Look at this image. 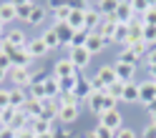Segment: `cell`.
Instances as JSON below:
<instances>
[{"mask_svg":"<svg viewBox=\"0 0 156 138\" xmlns=\"http://www.w3.org/2000/svg\"><path fill=\"white\" fill-rule=\"evenodd\" d=\"M83 20H86V10L83 8H78V5H73V10H71V15H68V28L71 30H83Z\"/></svg>","mask_w":156,"mask_h":138,"instance_id":"2e32d148","label":"cell"},{"mask_svg":"<svg viewBox=\"0 0 156 138\" xmlns=\"http://www.w3.org/2000/svg\"><path fill=\"white\" fill-rule=\"evenodd\" d=\"M116 25H119L116 15H113V18H103V23L98 25V30H96V33H98V35L103 38V40L111 45V43H113V35H116Z\"/></svg>","mask_w":156,"mask_h":138,"instance_id":"8992f818","label":"cell"},{"mask_svg":"<svg viewBox=\"0 0 156 138\" xmlns=\"http://www.w3.org/2000/svg\"><path fill=\"white\" fill-rule=\"evenodd\" d=\"M28 123H30V121L25 118V113H23V111H15L13 121H10V128H13V131L18 133V131H23V128H28Z\"/></svg>","mask_w":156,"mask_h":138,"instance_id":"d6a6232c","label":"cell"},{"mask_svg":"<svg viewBox=\"0 0 156 138\" xmlns=\"http://www.w3.org/2000/svg\"><path fill=\"white\" fill-rule=\"evenodd\" d=\"M119 60H121V63H126V65H133V68H136V65H139V60H141V58L136 55V53L131 50V48H123V53L119 55Z\"/></svg>","mask_w":156,"mask_h":138,"instance_id":"836d02e7","label":"cell"},{"mask_svg":"<svg viewBox=\"0 0 156 138\" xmlns=\"http://www.w3.org/2000/svg\"><path fill=\"white\" fill-rule=\"evenodd\" d=\"M13 116H15V108H3L0 111V126H10V121H13Z\"/></svg>","mask_w":156,"mask_h":138,"instance_id":"f35d334b","label":"cell"},{"mask_svg":"<svg viewBox=\"0 0 156 138\" xmlns=\"http://www.w3.org/2000/svg\"><path fill=\"white\" fill-rule=\"evenodd\" d=\"M3 35H5V25L0 23V40H3Z\"/></svg>","mask_w":156,"mask_h":138,"instance_id":"db71d44e","label":"cell"},{"mask_svg":"<svg viewBox=\"0 0 156 138\" xmlns=\"http://www.w3.org/2000/svg\"><path fill=\"white\" fill-rule=\"evenodd\" d=\"M126 38H129V25H126V23H119V25H116L113 43H126Z\"/></svg>","mask_w":156,"mask_h":138,"instance_id":"d590c367","label":"cell"},{"mask_svg":"<svg viewBox=\"0 0 156 138\" xmlns=\"http://www.w3.org/2000/svg\"><path fill=\"white\" fill-rule=\"evenodd\" d=\"M88 30H73V38H71V45H68V50H73V48H83L86 40H88Z\"/></svg>","mask_w":156,"mask_h":138,"instance_id":"4dcf8cb0","label":"cell"},{"mask_svg":"<svg viewBox=\"0 0 156 138\" xmlns=\"http://www.w3.org/2000/svg\"><path fill=\"white\" fill-rule=\"evenodd\" d=\"M10 108H15V111H20V108L25 105V101H28V93L25 91H20V88H10Z\"/></svg>","mask_w":156,"mask_h":138,"instance_id":"d4e9b609","label":"cell"},{"mask_svg":"<svg viewBox=\"0 0 156 138\" xmlns=\"http://www.w3.org/2000/svg\"><path fill=\"white\" fill-rule=\"evenodd\" d=\"M68 53H71L68 58H71V63L76 65V71H86L88 63H91V58H93L86 48H73V50H68Z\"/></svg>","mask_w":156,"mask_h":138,"instance_id":"277c9868","label":"cell"},{"mask_svg":"<svg viewBox=\"0 0 156 138\" xmlns=\"http://www.w3.org/2000/svg\"><path fill=\"white\" fill-rule=\"evenodd\" d=\"M103 103H106V91L103 93H98V91H93L88 98H86V108H88L91 113H103Z\"/></svg>","mask_w":156,"mask_h":138,"instance_id":"4fadbf2b","label":"cell"},{"mask_svg":"<svg viewBox=\"0 0 156 138\" xmlns=\"http://www.w3.org/2000/svg\"><path fill=\"white\" fill-rule=\"evenodd\" d=\"M141 23H144V25H154V28H156V3H154L149 10L141 15Z\"/></svg>","mask_w":156,"mask_h":138,"instance_id":"8d00e7d4","label":"cell"},{"mask_svg":"<svg viewBox=\"0 0 156 138\" xmlns=\"http://www.w3.org/2000/svg\"><path fill=\"white\" fill-rule=\"evenodd\" d=\"M83 138H98V136H96V133H93V131H88V133H86V136H83Z\"/></svg>","mask_w":156,"mask_h":138,"instance_id":"f5cc1de1","label":"cell"},{"mask_svg":"<svg viewBox=\"0 0 156 138\" xmlns=\"http://www.w3.org/2000/svg\"><path fill=\"white\" fill-rule=\"evenodd\" d=\"M141 138H156V126H154V123H149V126H146L144 131H141Z\"/></svg>","mask_w":156,"mask_h":138,"instance_id":"f6af8a7d","label":"cell"},{"mask_svg":"<svg viewBox=\"0 0 156 138\" xmlns=\"http://www.w3.org/2000/svg\"><path fill=\"white\" fill-rule=\"evenodd\" d=\"M156 98V81H144V83H139V103L141 105H149L151 101Z\"/></svg>","mask_w":156,"mask_h":138,"instance_id":"5b68a950","label":"cell"},{"mask_svg":"<svg viewBox=\"0 0 156 138\" xmlns=\"http://www.w3.org/2000/svg\"><path fill=\"white\" fill-rule=\"evenodd\" d=\"M58 103H61V105H81V101H78L76 93H63V95H58Z\"/></svg>","mask_w":156,"mask_h":138,"instance_id":"74e56055","label":"cell"},{"mask_svg":"<svg viewBox=\"0 0 156 138\" xmlns=\"http://www.w3.org/2000/svg\"><path fill=\"white\" fill-rule=\"evenodd\" d=\"M13 20H18V18H15V3H3V5H0V23L8 25Z\"/></svg>","mask_w":156,"mask_h":138,"instance_id":"484cf974","label":"cell"},{"mask_svg":"<svg viewBox=\"0 0 156 138\" xmlns=\"http://www.w3.org/2000/svg\"><path fill=\"white\" fill-rule=\"evenodd\" d=\"M28 128L35 133V136H43V133H53V121H48V118H33Z\"/></svg>","mask_w":156,"mask_h":138,"instance_id":"e0dca14e","label":"cell"},{"mask_svg":"<svg viewBox=\"0 0 156 138\" xmlns=\"http://www.w3.org/2000/svg\"><path fill=\"white\" fill-rule=\"evenodd\" d=\"M78 71H76V65L71 63V58H63V60H58L55 65H53V75L61 81V78H71V75H76Z\"/></svg>","mask_w":156,"mask_h":138,"instance_id":"8fae6325","label":"cell"},{"mask_svg":"<svg viewBox=\"0 0 156 138\" xmlns=\"http://www.w3.org/2000/svg\"><path fill=\"white\" fill-rule=\"evenodd\" d=\"M20 111L25 113L28 121H33V118H41V116H43V101H38V98H30V95H28V101H25V105L20 108Z\"/></svg>","mask_w":156,"mask_h":138,"instance_id":"9c48e42d","label":"cell"},{"mask_svg":"<svg viewBox=\"0 0 156 138\" xmlns=\"http://www.w3.org/2000/svg\"><path fill=\"white\" fill-rule=\"evenodd\" d=\"M48 15H51V13H48V5L33 3V13H30V18H28V23H30V25H41Z\"/></svg>","mask_w":156,"mask_h":138,"instance_id":"ffe728a7","label":"cell"},{"mask_svg":"<svg viewBox=\"0 0 156 138\" xmlns=\"http://www.w3.org/2000/svg\"><path fill=\"white\" fill-rule=\"evenodd\" d=\"M113 73H116V81H121V83H131V81H133L136 68H133V65H126V63H121V60H116V63H113Z\"/></svg>","mask_w":156,"mask_h":138,"instance_id":"7c38bea8","label":"cell"},{"mask_svg":"<svg viewBox=\"0 0 156 138\" xmlns=\"http://www.w3.org/2000/svg\"><path fill=\"white\" fill-rule=\"evenodd\" d=\"M53 138H76L71 131H53Z\"/></svg>","mask_w":156,"mask_h":138,"instance_id":"681fc988","label":"cell"},{"mask_svg":"<svg viewBox=\"0 0 156 138\" xmlns=\"http://www.w3.org/2000/svg\"><path fill=\"white\" fill-rule=\"evenodd\" d=\"M101 23H103V15H101L98 10H96V5H93V8H86V20H83V30H88V33H96Z\"/></svg>","mask_w":156,"mask_h":138,"instance_id":"ba28073f","label":"cell"},{"mask_svg":"<svg viewBox=\"0 0 156 138\" xmlns=\"http://www.w3.org/2000/svg\"><path fill=\"white\" fill-rule=\"evenodd\" d=\"M98 126H103V128H108V131H119V128H123V118H121V113H119V108L116 111H106V113H101L98 116Z\"/></svg>","mask_w":156,"mask_h":138,"instance_id":"7a4b0ae2","label":"cell"},{"mask_svg":"<svg viewBox=\"0 0 156 138\" xmlns=\"http://www.w3.org/2000/svg\"><path fill=\"white\" fill-rule=\"evenodd\" d=\"M8 93H10V91H5V88H0V111L10 105V95H8Z\"/></svg>","mask_w":156,"mask_h":138,"instance_id":"ee69618b","label":"cell"},{"mask_svg":"<svg viewBox=\"0 0 156 138\" xmlns=\"http://www.w3.org/2000/svg\"><path fill=\"white\" fill-rule=\"evenodd\" d=\"M133 18H136V13H133V3H129V0H119V5H116V20L129 25Z\"/></svg>","mask_w":156,"mask_h":138,"instance_id":"52a82bcc","label":"cell"},{"mask_svg":"<svg viewBox=\"0 0 156 138\" xmlns=\"http://www.w3.org/2000/svg\"><path fill=\"white\" fill-rule=\"evenodd\" d=\"M151 5H154V3H146V0H133V13H136V15L141 18V15H144L146 10H149Z\"/></svg>","mask_w":156,"mask_h":138,"instance_id":"ab89813d","label":"cell"},{"mask_svg":"<svg viewBox=\"0 0 156 138\" xmlns=\"http://www.w3.org/2000/svg\"><path fill=\"white\" fill-rule=\"evenodd\" d=\"M30 13H33V0H18V3H15V18H18V20L28 23Z\"/></svg>","mask_w":156,"mask_h":138,"instance_id":"7402d4cb","label":"cell"},{"mask_svg":"<svg viewBox=\"0 0 156 138\" xmlns=\"http://www.w3.org/2000/svg\"><path fill=\"white\" fill-rule=\"evenodd\" d=\"M73 93L78 95V101H83V103H86V98L93 93V88H91V78H86V75L78 73V81H76V91H73Z\"/></svg>","mask_w":156,"mask_h":138,"instance_id":"9a60e30c","label":"cell"},{"mask_svg":"<svg viewBox=\"0 0 156 138\" xmlns=\"http://www.w3.org/2000/svg\"><path fill=\"white\" fill-rule=\"evenodd\" d=\"M71 10H73V5H48V13H51V18H53V25H61V23H66L68 20V15H71Z\"/></svg>","mask_w":156,"mask_h":138,"instance_id":"30bf717a","label":"cell"},{"mask_svg":"<svg viewBox=\"0 0 156 138\" xmlns=\"http://www.w3.org/2000/svg\"><path fill=\"white\" fill-rule=\"evenodd\" d=\"M0 138H15V131L10 126H0Z\"/></svg>","mask_w":156,"mask_h":138,"instance_id":"7dc6e473","label":"cell"},{"mask_svg":"<svg viewBox=\"0 0 156 138\" xmlns=\"http://www.w3.org/2000/svg\"><path fill=\"white\" fill-rule=\"evenodd\" d=\"M5 78H8V73H5V71H0V83H3Z\"/></svg>","mask_w":156,"mask_h":138,"instance_id":"11a10c76","label":"cell"},{"mask_svg":"<svg viewBox=\"0 0 156 138\" xmlns=\"http://www.w3.org/2000/svg\"><path fill=\"white\" fill-rule=\"evenodd\" d=\"M58 111H61V103H58V98H45V101H43V116H41V118L55 121V118H58Z\"/></svg>","mask_w":156,"mask_h":138,"instance_id":"d6986e66","label":"cell"},{"mask_svg":"<svg viewBox=\"0 0 156 138\" xmlns=\"http://www.w3.org/2000/svg\"><path fill=\"white\" fill-rule=\"evenodd\" d=\"M113 138H136V131H133V128H129V126H123V128H119V131H116Z\"/></svg>","mask_w":156,"mask_h":138,"instance_id":"60d3db41","label":"cell"},{"mask_svg":"<svg viewBox=\"0 0 156 138\" xmlns=\"http://www.w3.org/2000/svg\"><path fill=\"white\" fill-rule=\"evenodd\" d=\"M146 111H149V113H154V111H156V98H154V101H151L149 105H146Z\"/></svg>","mask_w":156,"mask_h":138,"instance_id":"f907efd6","label":"cell"},{"mask_svg":"<svg viewBox=\"0 0 156 138\" xmlns=\"http://www.w3.org/2000/svg\"><path fill=\"white\" fill-rule=\"evenodd\" d=\"M116 5H119V0H101V3H96V10L103 18H113L116 15Z\"/></svg>","mask_w":156,"mask_h":138,"instance_id":"4316f807","label":"cell"},{"mask_svg":"<svg viewBox=\"0 0 156 138\" xmlns=\"http://www.w3.org/2000/svg\"><path fill=\"white\" fill-rule=\"evenodd\" d=\"M151 123H154V126H156V111H154V113H151Z\"/></svg>","mask_w":156,"mask_h":138,"instance_id":"6f0895ef","label":"cell"},{"mask_svg":"<svg viewBox=\"0 0 156 138\" xmlns=\"http://www.w3.org/2000/svg\"><path fill=\"white\" fill-rule=\"evenodd\" d=\"M144 40V23H141V18H133V20L129 23V38H126V48H133L136 43H141Z\"/></svg>","mask_w":156,"mask_h":138,"instance_id":"3957f363","label":"cell"},{"mask_svg":"<svg viewBox=\"0 0 156 138\" xmlns=\"http://www.w3.org/2000/svg\"><path fill=\"white\" fill-rule=\"evenodd\" d=\"M121 101H123V103H139V83H136V81H131V83L123 85Z\"/></svg>","mask_w":156,"mask_h":138,"instance_id":"603a6c76","label":"cell"},{"mask_svg":"<svg viewBox=\"0 0 156 138\" xmlns=\"http://www.w3.org/2000/svg\"><path fill=\"white\" fill-rule=\"evenodd\" d=\"M10 68H13V63H10V58H8L5 53H0V71L10 73Z\"/></svg>","mask_w":156,"mask_h":138,"instance_id":"7bdbcfd3","label":"cell"},{"mask_svg":"<svg viewBox=\"0 0 156 138\" xmlns=\"http://www.w3.org/2000/svg\"><path fill=\"white\" fill-rule=\"evenodd\" d=\"M25 50L30 53V58H43L48 53V45L43 43V38H33V40L25 45Z\"/></svg>","mask_w":156,"mask_h":138,"instance_id":"44dd1931","label":"cell"},{"mask_svg":"<svg viewBox=\"0 0 156 138\" xmlns=\"http://www.w3.org/2000/svg\"><path fill=\"white\" fill-rule=\"evenodd\" d=\"M43 85H45V95H48V98H58V95H61V91H58V78H55L53 73L45 75Z\"/></svg>","mask_w":156,"mask_h":138,"instance_id":"83f0119b","label":"cell"},{"mask_svg":"<svg viewBox=\"0 0 156 138\" xmlns=\"http://www.w3.org/2000/svg\"><path fill=\"white\" fill-rule=\"evenodd\" d=\"M3 40H5V43H10L13 48H25V45H28L23 30H10V33H5V35H3Z\"/></svg>","mask_w":156,"mask_h":138,"instance_id":"cb8c5ba5","label":"cell"},{"mask_svg":"<svg viewBox=\"0 0 156 138\" xmlns=\"http://www.w3.org/2000/svg\"><path fill=\"white\" fill-rule=\"evenodd\" d=\"M15 138H35V133L30 131V128H23V131H18Z\"/></svg>","mask_w":156,"mask_h":138,"instance_id":"c3c4849f","label":"cell"},{"mask_svg":"<svg viewBox=\"0 0 156 138\" xmlns=\"http://www.w3.org/2000/svg\"><path fill=\"white\" fill-rule=\"evenodd\" d=\"M106 45H108V43H106V40H103V38H101L98 33H91V35H88V40H86V45H83V48H86V50H88L91 55H98V53L103 50Z\"/></svg>","mask_w":156,"mask_h":138,"instance_id":"ac0fdd59","label":"cell"},{"mask_svg":"<svg viewBox=\"0 0 156 138\" xmlns=\"http://www.w3.org/2000/svg\"><path fill=\"white\" fill-rule=\"evenodd\" d=\"M146 65H156V45L154 48H149V53H146Z\"/></svg>","mask_w":156,"mask_h":138,"instance_id":"bcb514c9","label":"cell"},{"mask_svg":"<svg viewBox=\"0 0 156 138\" xmlns=\"http://www.w3.org/2000/svg\"><path fill=\"white\" fill-rule=\"evenodd\" d=\"M123 85H126V83L116 81L113 85H108V88H106V95H111V98H116V101H121V95H123Z\"/></svg>","mask_w":156,"mask_h":138,"instance_id":"e575fe53","label":"cell"},{"mask_svg":"<svg viewBox=\"0 0 156 138\" xmlns=\"http://www.w3.org/2000/svg\"><path fill=\"white\" fill-rule=\"evenodd\" d=\"M8 78L13 81V88H20V91H25V88H30V85H33L30 68H10Z\"/></svg>","mask_w":156,"mask_h":138,"instance_id":"6da1fadb","label":"cell"},{"mask_svg":"<svg viewBox=\"0 0 156 138\" xmlns=\"http://www.w3.org/2000/svg\"><path fill=\"white\" fill-rule=\"evenodd\" d=\"M35 138H53V133H43V136H35Z\"/></svg>","mask_w":156,"mask_h":138,"instance_id":"9f6ffc18","label":"cell"},{"mask_svg":"<svg viewBox=\"0 0 156 138\" xmlns=\"http://www.w3.org/2000/svg\"><path fill=\"white\" fill-rule=\"evenodd\" d=\"M149 73H151V81H156V65H151V68H149Z\"/></svg>","mask_w":156,"mask_h":138,"instance_id":"816d5d0a","label":"cell"},{"mask_svg":"<svg viewBox=\"0 0 156 138\" xmlns=\"http://www.w3.org/2000/svg\"><path fill=\"white\" fill-rule=\"evenodd\" d=\"M55 33H58V40L61 45H71V38H73V30L68 28V23H61V25H53Z\"/></svg>","mask_w":156,"mask_h":138,"instance_id":"f1b7e54d","label":"cell"},{"mask_svg":"<svg viewBox=\"0 0 156 138\" xmlns=\"http://www.w3.org/2000/svg\"><path fill=\"white\" fill-rule=\"evenodd\" d=\"M78 113H81V108L78 105H61V111H58V121L63 126H71L78 121Z\"/></svg>","mask_w":156,"mask_h":138,"instance_id":"5bb4252c","label":"cell"},{"mask_svg":"<svg viewBox=\"0 0 156 138\" xmlns=\"http://www.w3.org/2000/svg\"><path fill=\"white\" fill-rule=\"evenodd\" d=\"M93 133L98 136V138H113V136H116L113 131H108V128H103V126H96V128H93Z\"/></svg>","mask_w":156,"mask_h":138,"instance_id":"b9f144b4","label":"cell"},{"mask_svg":"<svg viewBox=\"0 0 156 138\" xmlns=\"http://www.w3.org/2000/svg\"><path fill=\"white\" fill-rule=\"evenodd\" d=\"M43 43L48 45V50H53V48H61V40H58V33H55V28H48V30H43Z\"/></svg>","mask_w":156,"mask_h":138,"instance_id":"f546056e","label":"cell"},{"mask_svg":"<svg viewBox=\"0 0 156 138\" xmlns=\"http://www.w3.org/2000/svg\"><path fill=\"white\" fill-rule=\"evenodd\" d=\"M76 81H78V73L71 75V78H61V81H58V91H61V95L63 93H73L76 91Z\"/></svg>","mask_w":156,"mask_h":138,"instance_id":"1f68e13d","label":"cell"}]
</instances>
